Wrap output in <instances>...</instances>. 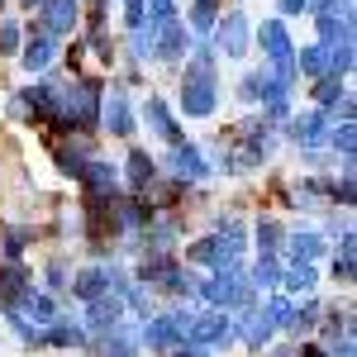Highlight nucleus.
Masks as SVG:
<instances>
[{"mask_svg": "<svg viewBox=\"0 0 357 357\" xmlns=\"http://www.w3.org/2000/svg\"><path fill=\"white\" fill-rule=\"evenodd\" d=\"M167 357H215V348H205V343H181V348H172Z\"/></svg>", "mask_w": 357, "mask_h": 357, "instance_id": "f704fd0d", "label": "nucleus"}, {"mask_svg": "<svg viewBox=\"0 0 357 357\" xmlns=\"http://www.w3.org/2000/svg\"><path fill=\"white\" fill-rule=\"evenodd\" d=\"M257 48H262V67H272L281 82H301V72H296V43H291V33L281 20H267V24L257 29Z\"/></svg>", "mask_w": 357, "mask_h": 357, "instance_id": "39448f33", "label": "nucleus"}, {"mask_svg": "<svg viewBox=\"0 0 357 357\" xmlns=\"http://www.w3.org/2000/svg\"><path fill=\"white\" fill-rule=\"evenodd\" d=\"M0 5H5V0H0Z\"/></svg>", "mask_w": 357, "mask_h": 357, "instance_id": "4c0bfd02", "label": "nucleus"}, {"mask_svg": "<svg viewBox=\"0 0 357 357\" xmlns=\"http://www.w3.org/2000/svg\"><path fill=\"white\" fill-rule=\"evenodd\" d=\"M329 252V238L319 229H286V243H281V257H301V262H319Z\"/></svg>", "mask_w": 357, "mask_h": 357, "instance_id": "dca6fc26", "label": "nucleus"}, {"mask_svg": "<svg viewBox=\"0 0 357 357\" xmlns=\"http://www.w3.org/2000/svg\"><path fill=\"white\" fill-rule=\"evenodd\" d=\"M119 20H124V29H143L148 24V5L143 0H119Z\"/></svg>", "mask_w": 357, "mask_h": 357, "instance_id": "7c9ffc66", "label": "nucleus"}, {"mask_svg": "<svg viewBox=\"0 0 357 357\" xmlns=\"http://www.w3.org/2000/svg\"><path fill=\"white\" fill-rule=\"evenodd\" d=\"M20 43H24V24H20V20H0V53L15 57Z\"/></svg>", "mask_w": 357, "mask_h": 357, "instance_id": "c756f323", "label": "nucleus"}, {"mask_svg": "<svg viewBox=\"0 0 357 357\" xmlns=\"http://www.w3.org/2000/svg\"><path fill=\"white\" fill-rule=\"evenodd\" d=\"M15 310H20L24 319H33V324H53L57 314H62V310H57V296H53V291H29V296L15 305Z\"/></svg>", "mask_w": 357, "mask_h": 357, "instance_id": "4be33fe9", "label": "nucleus"}, {"mask_svg": "<svg viewBox=\"0 0 357 357\" xmlns=\"http://www.w3.org/2000/svg\"><path fill=\"white\" fill-rule=\"evenodd\" d=\"M248 281H252L257 291H276V286H281V252H257Z\"/></svg>", "mask_w": 357, "mask_h": 357, "instance_id": "393cba45", "label": "nucleus"}, {"mask_svg": "<svg viewBox=\"0 0 357 357\" xmlns=\"http://www.w3.org/2000/svg\"><path fill=\"white\" fill-rule=\"evenodd\" d=\"M158 181V158H148L143 148H129V162H124V186L134 195H143Z\"/></svg>", "mask_w": 357, "mask_h": 357, "instance_id": "412c9836", "label": "nucleus"}, {"mask_svg": "<svg viewBox=\"0 0 357 357\" xmlns=\"http://www.w3.org/2000/svg\"><path fill=\"white\" fill-rule=\"evenodd\" d=\"M329 129H333V114L329 110H301V114H286V134L296 148H319V143H329Z\"/></svg>", "mask_w": 357, "mask_h": 357, "instance_id": "1a4fd4ad", "label": "nucleus"}, {"mask_svg": "<svg viewBox=\"0 0 357 357\" xmlns=\"http://www.w3.org/2000/svg\"><path fill=\"white\" fill-rule=\"evenodd\" d=\"M281 15H305V0H276Z\"/></svg>", "mask_w": 357, "mask_h": 357, "instance_id": "c9c22d12", "label": "nucleus"}, {"mask_svg": "<svg viewBox=\"0 0 357 357\" xmlns=\"http://www.w3.org/2000/svg\"><path fill=\"white\" fill-rule=\"evenodd\" d=\"M252 238H257V252H281V243H286V224L276 220V215H262L257 229H252Z\"/></svg>", "mask_w": 357, "mask_h": 357, "instance_id": "bb28decb", "label": "nucleus"}, {"mask_svg": "<svg viewBox=\"0 0 357 357\" xmlns=\"http://www.w3.org/2000/svg\"><path fill=\"white\" fill-rule=\"evenodd\" d=\"M220 0H191V10H186V20L181 24L191 29V38H210V29H215V20H220Z\"/></svg>", "mask_w": 357, "mask_h": 357, "instance_id": "5701e85b", "label": "nucleus"}, {"mask_svg": "<svg viewBox=\"0 0 357 357\" xmlns=\"http://www.w3.org/2000/svg\"><path fill=\"white\" fill-rule=\"evenodd\" d=\"M153 29V62H162V67H176V62H186L191 53V29L181 24V15H172L162 24H148Z\"/></svg>", "mask_w": 357, "mask_h": 357, "instance_id": "0eeeda50", "label": "nucleus"}, {"mask_svg": "<svg viewBox=\"0 0 357 357\" xmlns=\"http://www.w3.org/2000/svg\"><path fill=\"white\" fill-rule=\"evenodd\" d=\"M114 319H124V301L119 296H96V301H86V314H82V324H86V333L96 338V333H105L114 324Z\"/></svg>", "mask_w": 357, "mask_h": 357, "instance_id": "6ab92c4d", "label": "nucleus"}, {"mask_svg": "<svg viewBox=\"0 0 357 357\" xmlns=\"http://www.w3.org/2000/svg\"><path fill=\"white\" fill-rule=\"evenodd\" d=\"M257 357H301V343H267L257 348Z\"/></svg>", "mask_w": 357, "mask_h": 357, "instance_id": "72a5a7b5", "label": "nucleus"}, {"mask_svg": "<svg viewBox=\"0 0 357 357\" xmlns=\"http://www.w3.org/2000/svg\"><path fill=\"white\" fill-rule=\"evenodd\" d=\"M138 114H143V124H148V134H153V138H162L167 148L186 138V129L176 124V114L167 110V100H162V96H148V100L138 105Z\"/></svg>", "mask_w": 357, "mask_h": 357, "instance_id": "ddd939ff", "label": "nucleus"}, {"mask_svg": "<svg viewBox=\"0 0 357 357\" xmlns=\"http://www.w3.org/2000/svg\"><path fill=\"white\" fill-rule=\"evenodd\" d=\"M215 105H220V62L200 43L186 57V72H181V114L186 119H210Z\"/></svg>", "mask_w": 357, "mask_h": 357, "instance_id": "f03ea898", "label": "nucleus"}, {"mask_svg": "<svg viewBox=\"0 0 357 357\" xmlns=\"http://www.w3.org/2000/svg\"><path fill=\"white\" fill-rule=\"evenodd\" d=\"M296 72L310 77V82H314V77H324V72H329V43H319V38H314V43L296 48Z\"/></svg>", "mask_w": 357, "mask_h": 357, "instance_id": "b1692460", "label": "nucleus"}, {"mask_svg": "<svg viewBox=\"0 0 357 357\" xmlns=\"http://www.w3.org/2000/svg\"><path fill=\"white\" fill-rule=\"evenodd\" d=\"M143 5H148V24H162L176 15V0H143Z\"/></svg>", "mask_w": 357, "mask_h": 357, "instance_id": "473e14b6", "label": "nucleus"}, {"mask_svg": "<svg viewBox=\"0 0 357 357\" xmlns=\"http://www.w3.org/2000/svg\"><path fill=\"white\" fill-rule=\"evenodd\" d=\"M33 15H38L33 29H43V33H53V38H67V33L82 29V0H38Z\"/></svg>", "mask_w": 357, "mask_h": 357, "instance_id": "6e6552de", "label": "nucleus"}, {"mask_svg": "<svg viewBox=\"0 0 357 357\" xmlns=\"http://www.w3.org/2000/svg\"><path fill=\"white\" fill-rule=\"evenodd\" d=\"M314 286H319V267L314 262H301V257H291V262H281V296H314Z\"/></svg>", "mask_w": 357, "mask_h": 357, "instance_id": "2eb2a0df", "label": "nucleus"}, {"mask_svg": "<svg viewBox=\"0 0 357 357\" xmlns=\"http://www.w3.org/2000/svg\"><path fill=\"white\" fill-rule=\"evenodd\" d=\"M186 343H205V348H229L234 343V314L229 310H215V305H200L191 310V319H186Z\"/></svg>", "mask_w": 357, "mask_h": 357, "instance_id": "423d86ee", "label": "nucleus"}, {"mask_svg": "<svg viewBox=\"0 0 357 357\" xmlns=\"http://www.w3.org/2000/svg\"><path fill=\"white\" fill-rule=\"evenodd\" d=\"M43 348H91V333H86L82 319L57 314L53 324H43Z\"/></svg>", "mask_w": 357, "mask_h": 357, "instance_id": "a211bd4d", "label": "nucleus"}, {"mask_svg": "<svg viewBox=\"0 0 357 357\" xmlns=\"http://www.w3.org/2000/svg\"><path fill=\"white\" fill-rule=\"evenodd\" d=\"M67 291L77 296V301H96V296H105L110 291V272H105V257L100 262H91V267H82V272H72V281H67Z\"/></svg>", "mask_w": 357, "mask_h": 357, "instance_id": "aec40b11", "label": "nucleus"}, {"mask_svg": "<svg viewBox=\"0 0 357 357\" xmlns=\"http://www.w3.org/2000/svg\"><path fill=\"white\" fill-rule=\"evenodd\" d=\"M20 5H29V10H33V5H38V0H20Z\"/></svg>", "mask_w": 357, "mask_h": 357, "instance_id": "e433bc0d", "label": "nucleus"}, {"mask_svg": "<svg viewBox=\"0 0 357 357\" xmlns=\"http://www.w3.org/2000/svg\"><path fill=\"white\" fill-rule=\"evenodd\" d=\"M86 186V195H124V181H119V167L105 162V158H86L82 176H77Z\"/></svg>", "mask_w": 357, "mask_h": 357, "instance_id": "4468645a", "label": "nucleus"}, {"mask_svg": "<svg viewBox=\"0 0 357 357\" xmlns=\"http://www.w3.org/2000/svg\"><path fill=\"white\" fill-rule=\"evenodd\" d=\"M210 33H215V43L224 48V57H234V62H238V57H248L252 29H248V15H243V10H229V15H220Z\"/></svg>", "mask_w": 357, "mask_h": 357, "instance_id": "9b49d317", "label": "nucleus"}, {"mask_svg": "<svg viewBox=\"0 0 357 357\" xmlns=\"http://www.w3.org/2000/svg\"><path fill=\"white\" fill-rule=\"evenodd\" d=\"M33 291V272L24 262H0V310H15Z\"/></svg>", "mask_w": 357, "mask_h": 357, "instance_id": "f3484780", "label": "nucleus"}, {"mask_svg": "<svg viewBox=\"0 0 357 357\" xmlns=\"http://www.w3.org/2000/svg\"><path fill=\"white\" fill-rule=\"evenodd\" d=\"M33 243V229L29 224H15L5 229V243H0V262H24V248Z\"/></svg>", "mask_w": 357, "mask_h": 357, "instance_id": "cd10ccee", "label": "nucleus"}, {"mask_svg": "<svg viewBox=\"0 0 357 357\" xmlns=\"http://www.w3.org/2000/svg\"><path fill=\"white\" fill-rule=\"evenodd\" d=\"M257 86H262V67H252V72H248L243 82H238V100H243L248 110L257 105Z\"/></svg>", "mask_w": 357, "mask_h": 357, "instance_id": "2f4dec72", "label": "nucleus"}, {"mask_svg": "<svg viewBox=\"0 0 357 357\" xmlns=\"http://www.w3.org/2000/svg\"><path fill=\"white\" fill-rule=\"evenodd\" d=\"M100 124L110 129V138H134V105H129V91L119 82H110V91L100 96Z\"/></svg>", "mask_w": 357, "mask_h": 357, "instance_id": "9d476101", "label": "nucleus"}, {"mask_svg": "<svg viewBox=\"0 0 357 357\" xmlns=\"http://www.w3.org/2000/svg\"><path fill=\"white\" fill-rule=\"evenodd\" d=\"M100 96H105V82H96V77H72V82L62 86L57 119H53L57 138L62 134H96V124H100Z\"/></svg>", "mask_w": 357, "mask_h": 357, "instance_id": "f257e3e1", "label": "nucleus"}, {"mask_svg": "<svg viewBox=\"0 0 357 357\" xmlns=\"http://www.w3.org/2000/svg\"><path fill=\"white\" fill-rule=\"evenodd\" d=\"M53 62H57V38L29 24V38L20 43V67H24L29 77H43V72H48Z\"/></svg>", "mask_w": 357, "mask_h": 357, "instance_id": "f8f14e48", "label": "nucleus"}, {"mask_svg": "<svg viewBox=\"0 0 357 357\" xmlns=\"http://www.w3.org/2000/svg\"><path fill=\"white\" fill-rule=\"evenodd\" d=\"M333 276L343 286H353V229H343V243H338V257H333Z\"/></svg>", "mask_w": 357, "mask_h": 357, "instance_id": "c85d7f7f", "label": "nucleus"}, {"mask_svg": "<svg viewBox=\"0 0 357 357\" xmlns=\"http://www.w3.org/2000/svg\"><path fill=\"white\" fill-rule=\"evenodd\" d=\"M186 319H191V310L186 305H172V310H153L143 324H138V343L148 348V353L167 357L172 348H181L186 343Z\"/></svg>", "mask_w": 357, "mask_h": 357, "instance_id": "7ed1b4c3", "label": "nucleus"}, {"mask_svg": "<svg viewBox=\"0 0 357 357\" xmlns=\"http://www.w3.org/2000/svg\"><path fill=\"white\" fill-rule=\"evenodd\" d=\"M67 281H72V257H67V252H53L48 267H43V291L67 296Z\"/></svg>", "mask_w": 357, "mask_h": 357, "instance_id": "a878e982", "label": "nucleus"}, {"mask_svg": "<svg viewBox=\"0 0 357 357\" xmlns=\"http://www.w3.org/2000/svg\"><path fill=\"white\" fill-rule=\"evenodd\" d=\"M158 172H167V176H172V181H181V186L220 176V172H215V162L205 158V148H200V143H191V138L172 143V148H167V158L158 162Z\"/></svg>", "mask_w": 357, "mask_h": 357, "instance_id": "20e7f679", "label": "nucleus"}]
</instances>
